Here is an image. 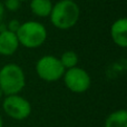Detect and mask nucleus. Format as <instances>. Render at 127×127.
<instances>
[{
    "label": "nucleus",
    "mask_w": 127,
    "mask_h": 127,
    "mask_svg": "<svg viewBox=\"0 0 127 127\" xmlns=\"http://www.w3.org/2000/svg\"><path fill=\"white\" fill-rule=\"evenodd\" d=\"M2 108L6 115L15 121H25L31 114V104L19 94L4 96Z\"/></svg>",
    "instance_id": "39448f33"
},
{
    "label": "nucleus",
    "mask_w": 127,
    "mask_h": 127,
    "mask_svg": "<svg viewBox=\"0 0 127 127\" xmlns=\"http://www.w3.org/2000/svg\"><path fill=\"white\" fill-rule=\"evenodd\" d=\"M70 1H75V0H70Z\"/></svg>",
    "instance_id": "a211bd4d"
},
{
    "label": "nucleus",
    "mask_w": 127,
    "mask_h": 127,
    "mask_svg": "<svg viewBox=\"0 0 127 127\" xmlns=\"http://www.w3.org/2000/svg\"><path fill=\"white\" fill-rule=\"evenodd\" d=\"M4 95H3V93H2V90H1V88H0V99L2 98V97H3Z\"/></svg>",
    "instance_id": "dca6fc26"
},
{
    "label": "nucleus",
    "mask_w": 127,
    "mask_h": 127,
    "mask_svg": "<svg viewBox=\"0 0 127 127\" xmlns=\"http://www.w3.org/2000/svg\"><path fill=\"white\" fill-rule=\"evenodd\" d=\"M110 36L115 45L121 48L127 47V19L125 17L119 18L113 22L110 27Z\"/></svg>",
    "instance_id": "6e6552de"
},
{
    "label": "nucleus",
    "mask_w": 127,
    "mask_h": 127,
    "mask_svg": "<svg viewBox=\"0 0 127 127\" xmlns=\"http://www.w3.org/2000/svg\"><path fill=\"white\" fill-rule=\"evenodd\" d=\"M3 15H4V8H3V4L0 2V22H1L2 18H3Z\"/></svg>",
    "instance_id": "4468645a"
},
{
    "label": "nucleus",
    "mask_w": 127,
    "mask_h": 127,
    "mask_svg": "<svg viewBox=\"0 0 127 127\" xmlns=\"http://www.w3.org/2000/svg\"><path fill=\"white\" fill-rule=\"evenodd\" d=\"M64 83L66 87L75 94H83L89 89L92 85L90 76L85 69L79 67H74L66 69L64 72Z\"/></svg>",
    "instance_id": "423d86ee"
},
{
    "label": "nucleus",
    "mask_w": 127,
    "mask_h": 127,
    "mask_svg": "<svg viewBox=\"0 0 127 127\" xmlns=\"http://www.w3.org/2000/svg\"><path fill=\"white\" fill-rule=\"evenodd\" d=\"M19 1H20V2H22V1H26V0H19Z\"/></svg>",
    "instance_id": "f3484780"
},
{
    "label": "nucleus",
    "mask_w": 127,
    "mask_h": 127,
    "mask_svg": "<svg viewBox=\"0 0 127 127\" xmlns=\"http://www.w3.org/2000/svg\"><path fill=\"white\" fill-rule=\"evenodd\" d=\"M21 6V2L19 0H4L3 8L9 11H17Z\"/></svg>",
    "instance_id": "f8f14e48"
},
{
    "label": "nucleus",
    "mask_w": 127,
    "mask_h": 127,
    "mask_svg": "<svg viewBox=\"0 0 127 127\" xmlns=\"http://www.w3.org/2000/svg\"><path fill=\"white\" fill-rule=\"evenodd\" d=\"M19 45L28 49H36L45 44L47 40V29L41 22L26 21L20 24L16 31Z\"/></svg>",
    "instance_id": "f03ea898"
},
{
    "label": "nucleus",
    "mask_w": 127,
    "mask_h": 127,
    "mask_svg": "<svg viewBox=\"0 0 127 127\" xmlns=\"http://www.w3.org/2000/svg\"><path fill=\"white\" fill-rule=\"evenodd\" d=\"M54 3L51 0H30V10L35 16L40 18L49 17Z\"/></svg>",
    "instance_id": "1a4fd4ad"
},
{
    "label": "nucleus",
    "mask_w": 127,
    "mask_h": 127,
    "mask_svg": "<svg viewBox=\"0 0 127 127\" xmlns=\"http://www.w3.org/2000/svg\"><path fill=\"white\" fill-rule=\"evenodd\" d=\"M59 60L66 70V69H69V68L76 67V66L78 65L79 58H78V55H77L75 51L68 50V51H65V53L60 56Z\"/></svg>",
    "instance_id": "9b49d317"
},
{
    "label": "nucleus",
    "mask_w": 127,
    "mask_h": 127,
    "mask_svg": "<svg viewBox=\"0 0 127 127\" xmlns=\"http://www.w3.org/2000/svg\"><path fill=\"white\" fill-rule=\"evenodd\" d=\"M20 24L17 21V20H13V21H11L10 24H9V27H8V30L10 31H13V32H16L17 31V29L19 28Z\"/></svg>",
    "instance_id": "ddd939ff"
},
{
    "label": "nucleus",
    "mask_w": 127,
    "mask_h": 127,
    "mask_svg": "<svg viewBox=\"0 0 127 127\" xmlns=\"http://www.w3.org/2000/svg\"><path fill=\"white\" fill-rule=\"evenodd\" d=\"M0 127H3V121H2L1 115H0Z\"/></svg>",
    "instance_id": "2eb2a0df"
},
{
    "label": "nucleus",
    "mask_w": 127,
    "mask_h": 127,
    "mask_svg": "<svg viewBox=\"0 0 127 127\" xmlns=\"http://www.w3.org/2000/svg\"><path fill=\"white\" fill-rule=\"evenodd\" d=\"M26 86V75L17 64H7L0 69V88L4 96L19 94Z\"/></svg>",
    "instance_id": "7ed1b4c3"
},
{
    "label": "nucleus",
    "mask_w": 127,
    "mask_h": 127,
    "mask_svg": "<svg viewBox=\"0 0 127 127\" xmlns=\"http://www.w3.org/2000/svg\"><path fill=\"white\" fill-rule=\"evenodd\" d=\"M19 41L16 32L10 31L8 29L0 31V55L11 56L19 48Z\"/></svg>",
    "instance_id": "0eeeda50"
},
{
    "label": "nucleus",
    "mask_w": 127,
    "mask_h": 127,
    "mask_svg": "<svg viewBox=\"0 0 127 127\" xmlns=\"http://www.w3.org/2000/svg\"><path fill=\"white\" fill-rule=\"evenodd\" d=\"M105 127H127V112L118 109L110 113L105 119Z\"/></svg>",
    "instance_id": "9d476101"
},
{
    "label": "nucleus",
    "mask_w": 127,
    "mask_h": 127,
    "mask_svg": "<svg viewBox=\"0 0 127 127\" xmlns=\"http://www.w3.org/2000/svg\"><path fill=\"white\" fill-rule=\"evenodd\" d=\"M79 17V6L70 0H59L56 2L49 15L51 24L60 30H68L72 28L78 22Z\"/></svg>",
    "instance_id": "f257e3e1"
},
{
    "label": "nucleus",
    "mask_w": 127,
    "mask_h": 127,
    "mask_svg": "<svg viewBox=\"0 0 127 127\" xmlns=\"http://www.w3.org/2000/svg\"><path fill=\"white\" fill-rule=\"evenodd\" d=\"M36 72L40 79L47 83H53L63 78L65 68L59 58L53 55H46L36 63Z\"/></svg>",
    "instance_id": "20e7f679"
}]
</instances>
